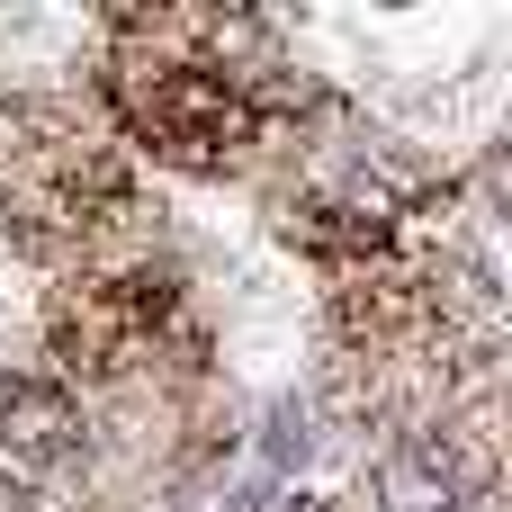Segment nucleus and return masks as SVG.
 <instances>
[{"instance_id": "7ed1b4c3", "label": "nucleus", "mask_w": 512, "mask_h": 512, "mask_svg": "<svg viewBox=\"0 0 512 512\" xmlns=\"http://www.w3.org/2000/svg\"><path fill=\"white\" fill-rule=\"evenodd\" d=\"M315 450H324V414H315L306 396H279V405L261 414V468H270V477H297Z\"/></svg>"}, {"instance_id": "f03ea898", "label": "nucleus", "mask_w": 512, "mask_h": 512, "mask_svg": "<svg viewBox=\"0 0 512 512\" xmlns=\"http://www.w3.org/2000/svg\"><path fill=\"white\" fill-rule=\"evenodd\" d=\"M360 504H369V512H468L414 432H405V441H378V450L360 459ZM342 512H351V504H342Z\"/></svg>"}, {"instance_id": "f257e3e1", "label": "nucleus", "mask_w": 512, "mask_h": 512, "mask_svg": "<svg viewBox=\"0 0 512 512\" xmlns=\"http://www.w3.org/2000/svg\"><path fill=\"white\" fill-rule=\"evenodd\" d=\"M81 450H90V405L45 369H9L0 378V468L9 477H54Z\"/></svg>"}]
</instances>
